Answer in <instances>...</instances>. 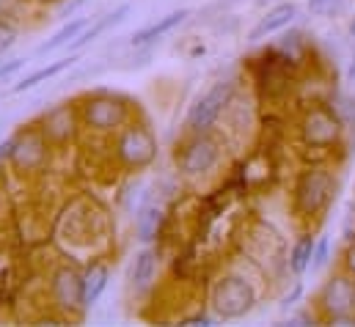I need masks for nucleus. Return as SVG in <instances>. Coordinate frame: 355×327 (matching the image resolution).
<instances>
[{"label": "nucleus", "mask_w": 355, "mask_h": 327, "mask_svg": "<svg viewBox=\"0 0 355 327\" xmlns=\"http://www.w3.org/2000/svg\"><path fill=\"white\" fill-rule=\"evenodd\" d=\"M257 306V292L254 286L240 278V275H226L218 281L215 292H212V311L218 319H243L245 314H251Z\"/></svg>", "instance_id": "f257e3e1"}, {"label": "nucleus", "mask_w": 355, "mask_h": 327, "mask_svg": "<svg viewBox=\"0 0 355 327\" xmlns=\"http://www.w3.org/2000/svg\"><path fill=\"white\" fill-rule=\"evenodd\" d=\"M322 314L336 322V325H347L353 322L355 317V278L345 269V272H336L331 275L322 289H320V297H317Z\"/></svg>", "instance_id": "f03ea898"}, {"label": "nucleus", "mask_w": 355, "mask_h": 327, "mask_svg": "<svg viewBox=\"0 0 355 327\" xmlns=\"http://www.w3.org/2000/svg\"><path fill=\"white\" fill-rule=\"evenodd\" d=\"M334 195V173L322 165H314L300 173L295 184V209L300 215H320Z\"/></svg>", "instance_id": "7ed1b4c3"}, {"label": "nucleus", "mask_w": 355, "mask_h": 327, "mask_svg": "<svg viewBox=\"0 0 355 327\" xmlns=\"http://www.w3.org/2000/svg\"><path fill=\"white\" fill-rule=\"evenodd\" d=\"M229 99H232V82H215L207 94H201L190 105V110H187V130L190 132H209L212 124L220 118L223 107L229 105Z\"/></svg>", "instance_id": "20e7f679"}, {"label": "nucleus", "mask_w": 355, "mask_h": 327, "mask_svg": "<svg viewBox=\"0 0 355 327\" xmlns=\"http://www.w3.org/2000/svg\"><path fill=\"white\" fill-rule=\"evenodd\" d=\"M220 160V143L209 132H193V138L184 143L182 154L177 157L179 170L184 176H204Z\"/></svg>", "instance_id": "39448f33"}, {"label": "nucleus", "mask_w": 355, "mask_h": 327, "mask_svg": "<svg viewBox=\"0 0 355 327\" xmlns=\"http://www.w3.org/2000/svg\"><path fill=\"white\" fill-rule=\"evenodd\" d=\"M342 135V118L336 110L325 107V105H317L306 113L303 118V141L314 149H325V146H334Z\"/></svg>", "instance_id": "423d86ee"}, {"label": "nucleus", "mask_w": 355, "mask_h": 327, "mask_svg": "<svg viewBox=\"0 0 355 327\" xmlns=\"http://www.w3.org/2000/svg\"><path fill=\"white\" fill-rule=\"evenodd\" d=\"M116 152L121 157V163L130 168H146L157 157V141L146 127H130L121 132Z\"/></svg>", "instance_id": "0eeeda50"}, {"label": "nucleus", "mask_w": 355, "mask_h": 327, "mask_svg": "<svg viewBox=\"0 0 355 327\" xmlns=\"http://www.w3.org/2000/svg\"><path fill=\"white\" fill-rule=\"evenodd\" d=\"M86 121L94 130H116L127 121V107L113 96H94L86 105Z\"/></svg>", "instance_id": "6e6552de"}, {"label": "nucleus", "mask_w": 355, "mask_h": 327, "mask_svg": "<svg viewBox=\"0 0 355 327\" xmlns=\"http://www.w3.org/2000/svg\"><path fill=\"white\" fill-rule=\"evenodd\" d=\"M53 297L64 311L83 308V275L64 267L53 278Z\"/></svg>", "instance_id": "1a4fd4ad"}, {"label": "nucleus", "mask_w": 355, "mask_h": 327, "mask_svg": "<svg viewBox=\"0 0 355 327\" xmlns=\"http://www.w3.org/2000/svg\"><path fill=\"white\" fill-rule=\"evenodd\" d=\"M295 17H297V6H295V3H278V6H272L265 17L254 25V30L248 33V42L257 44V42H262V39H267V36L284 30L286 25H292Z\"/></svg>", "instance_id": "9d476101"}, {"label": "nucleus", "mask_w": 355, "mask_h": 327, "mask_svg": "<svg viewBox=\"0 0 355 327\" xmlns=\"http://www.w3.org/2000/svg\"><path fill=\"white\" fill-rule=\"evenodd\" d=\"M155 275H157V253L152 247H144L132 267H130V283H132V292L135 294H146L155 283Z\"/></svg>", "instance_id": "9b49d317"}, {"label": "nucleus", "mask_w": 355, "mask_h": 327, "mask_svg": "<svg viewBox=\"0 0 355 327\" xmlns=\"http://www.w3.org/2000/svg\"><path fill=\"white\" fill-rule=\"evenodd\" d=\"M187 14H190L187 8H179V11H171V14H166L163 19H157V22H152V25L141 28L138 33H132L130 44H132V47H146V44H152V42L163 39L166 33H171L177 25H182V22L187 19Z\"/></svg>", "instance_id": "f8f14e48"}, {"label": "nucleus", "mask_w": 355, "mask_h": 327, "mask_svg": "<svg viewBox=\"0 0 355 327\" xmlns=\"http://www.w3.org/2000/svg\"><path fill=\"white\" fill-rule=\"evenodd\" d=\"M163 218H166V212H163L160 204H144V206H138L135 209V237L141 242H146V245L155 242L157 234H160V229H163Z\"/></svg>", "instance_id": "ddd939ff"}, {"label": "nucleus", "mask_w": 355, "mask_h": 327, "mask_svg": "<svg viewBox=\"0 0 355 327\" xmlns=\"http://www.w3.org/2000/svg\"><path fill=\"white\" fill-rule=\"evenodd\" d=\"M86 25H89V19L86 17H78V19H67V25L61 28V30H55L44 44H39V55H47V53H53V50H58V47H67V44H72L83 30H86Z\"/></svg>", "instance_id": "4468645a"}, {"label": "nucleus", "mask_w": 355, "mask_h": 327, "mask_svg": "<svg viewBox=\"0 0 355 327\" xmlns=\"http://www.w3.org/2000/svg\"><path fill=\"white\" fill-rule=\"evenodd\" d=\"M107 281H110V269L105 264H94L83 275V308H91L102 297V292L107 289Z\"/></svg>", "instance_id": "2eb2a0df"}, {"label": "nucleus", "mask_w": 355, "mask_h": 327, "mask_svg": "<svg viewBox=\"0 0 355 327\" xmlns=\"http://www.w3.org/2000/svg\"><path fill=\"white\" fill-rule=\"evenodd\" d=\"M75 61H78L75 55H72V58L67 55V58H61V61H53L50 67H42V69H36V72H31V75H28L25 80H19V82H17V85H14V88H11V91H14V94H22V91H31V88H36L39 82L50 80V78H58V75H61L64 69H69V67H72Z\"/></svg>", "instance_id": "dca6fc26"}, {"label": "nucleus", "mask_w": 355, "mask_h": 327, "mask_svg": "<svg viewBox=\"0 0 355 327\" xmlns=\"http://www.w3.org/2000/svg\"><path fill=\"white\" fill-rule=\"evenodd\" d=\"M44 135H50L55 141H64V138L72 135V110L67 105H61V107H55V110L47 113V118H44Z\"/></svg>", "instance_id": "f3484780"}, {"label": "nucleus", "mask_w": 355, "mask_h": 327, "mask_svg": "<svg viewBox=\"0 0 355 327\" xmlns=\"http://www.w3.org/2000/svg\"><path fill=\"white\" fill-rule=\"evenodd\" d=\"M314 245H317V240H311V237H303V240L295 242L292 253H289V269H292L295 275H303V272L311 267Z\"/></svg>", "instance_id": "a211bd4d"}, {"label": "nucleus", "mask_w": 355, "mask_h": 327, "mask_svg": "<svg viewBox=\"0 0 355 327\" xmlns=\"http://www.w3.org/2000/svg\"><path fill=\"white\" fill-rule=\"evenodd\" d=\"M347 6V0H309L306 8L311 17H336L342 14Z\"/></svg>", "instance_id": "6ab92c4d"}, {"label": "nucleus", "mask_w": 355, "mask_h": 327, "mask_svg": "<svg viewBox=\"0 0 355 327\" xmlns=\"http://www.w3.org/2000/svg\"><path fill=\"white\" fill-rule=\"evenodd\" d=\"M328 261H331V240L320 237L314 245V256H311V269H322L328 267Z\"/></svg>", "instance_id": "aec40b11"}, {"label": "nucleus", "mask_w": 355, "mask_h": 327, "mask_svg": "<svg viewBox=\"0 0 355 327\" xmlns=\"http://www.w3.org/2000/svg\"><path fill=\"white\" fill-rule=\"evenodd\" d=\"M22 67H25V58H8V61H3L0 64V82H8Z\"/></svg>", "instance_id": "412c9836"}, {"label": "nucleus", "mask_w": 355, "mask_h": 327, "mask_svg": "<svg viewBox=\"0 0 355 327\" xmlns=\"http://www.w3.org/2000/svg\"><path fill=\"white\" fill-rule=\"evenodd\" d=\"M86 3H89V0H67V3L58 8V19H69V17H72L78 8H83Z\"/></svg>", "instance_id": "4be33fe9"}, {"label": "nucleus", "mask_w": 355, "mask_h": 327, "mask_svg": "<svg viewBox=\"0 0 355 327\" xmlns=\"http://www.w3.org/2000/svg\"><path fill=\"white\" fill-rule=\"evenodd\" d=\"M19 146V138H8L0 143V160H14V152Z\"/></svg>", "instance_id": "5701e85b"}, {"label": "nucleus", "mask_w": 355, "mask_h": 327, "mask_svg": "<svg viewBox=\"0 0 355 327\" xmlns=\"http://www.w3.org/2000/svg\"><path fill=\"white\" fill-rule=\"evenodd\" d=\"M345 240L355 242V206H350V212L345 218Z\"/></svg>", "instance_id": "b1692460"}, {"label": "nucleus", "mask_w": 355, "mask_h": 327, "mask_svg": "<svg viewBox=\"0 0 355 327\" xmlns=\"http://www.w3.org/2000/svg\"><path fill=\"white\" fill-rule=\"evenodd\" d=\"M14 36H17V33H14L11 28H6V25L0 28V55H3V53H6L11 44H14Z\"/></svg>", "instance_id": "393cba45"}, {"label": "nucleus", "mask_w": 355, "mask_h": 327, "mask_svg": "<svg viewBox=\"0 0 355 327\" xmlns=\"http://www.w3.org/2000/svg\"><path fill=\"white\" fill-rule=\"evenodd\" d=\"M345 269L355 278V242H347V250H345Z\"/></svg>", "instance_id": "a878e982"}, {"label": "nucleus", "mask_w": 355, "mask_h": 327, "mask_svg": "<svg viewBox=\"0 0 355 327\" xmlns=\"http://www.w3.org/2000/svg\"><path fill=\"white\" fill-rule=\"evenodd\" d=\"M187 325H212L209 317H196V319H187Z\"/></svg>", "instance_id": "bb28decb"}, {"label": "nucleus", "mask_w": 355, "mask_h": 327, "mask_svg": "<svg viewBox=\"0 0 355 327\" xmlns=\"http://www.w3.org/2000/svg\"><path fill=\"white\" fill-rule=\"evenodd\" d=\"M347 82L355 85V55H353V61H350V67H347Z\"/></svg>", "instance_id": "cd10ccee"}, {"label": "nucleus", "mask_w": 355, "mask_h": 327, "mask_svg": "<svg viewBox=\"0 0 355 327\" xmlns=\"http://www.w3.org/2000/svg\"><path fill=\"white\" fill-rule=\"evenodd\" d=\"M350 36H353V39H355V19H353V22H350Z\"/></svg>", "instance_id": "c85d7f7f"}, {"label": "nucleus", "mask_w": 355, "mask_h": 327, "mask_svg": "<svg viewBox=\"0 0 355 327\" xmlns=\"http://www.w3.org/2000/svg\"><path fill=\"white\" fill-rule=\"evenodd\" d=\"M267 3H272V0H259V6H267Z\"/></svg>", "instance_id": "c756f323"}]
</instances>
